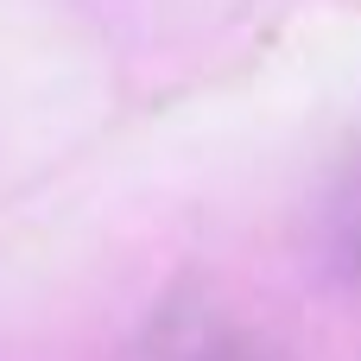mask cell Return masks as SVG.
<instances>
[{"label": "cell", "mask_w": 361, "mask_h": 361, "mask_svg": "<svg viewBox=\"0 0 361 361\" xmlns=\"http://www.w3.org/2000/svg\"><path fill=\"white\" fill-rule=\"evenodd\" d=\"M343 273L361 286V203H355V216H349V228H343Z\"/></svg>", "instance_id": "obj_1"}]
</instances>
